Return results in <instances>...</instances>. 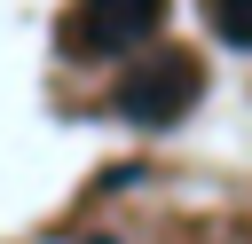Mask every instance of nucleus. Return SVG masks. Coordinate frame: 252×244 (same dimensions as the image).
Returning a JSON list of instances; mask_svg holds the SVG:
<instances>
[{
    "label": "nucleus",
    "mask_w": 252,
    "mask_h": 244,
    "mask_svg": "<svg viewBox=\"0 0 252 244\" xmlns=\"http://www.w3.org/2000/svg\"><path fill=\"white\" fill-rule=\"evenodd\" d=\"M197 55H158V63H142V71H126V87H118V110L134 118V126H173L189 102H197Z\"/></svg>",
    "instance_id": "f257e3e1"
},
{
    "label": "nucleus",
    "mask_w": 252,
    "mask_h": 244,
    "mask_svg": "<svg viewBox=\"0 0 252 244\" xmlns=\"http://www.w3.org/2000/svg\"><path fill=\"white\" fill-rule=\"evenodd\" d=\"M158 24H165V0H79L71 24H63V39L79 55H118V47L150 39Z\"/></svg>",
    "instance_id": "f03ea898"
},
{
    "label": "nucleus",
    "mask_w": 252,
    "mask_h": 244,
    "mask_svg": "<svg viewBox=\"0 0 252 244\" xmlns=\"http://www.w3.org/2000/svg\"><path fill=\"white\" fill-rule=\"evenodd\" d=\"M205 16L220 24V39H236V47H252V0H205Z\"/></svg>",
    "instance_id": "7ed1b4c3"
}]
</instances>
